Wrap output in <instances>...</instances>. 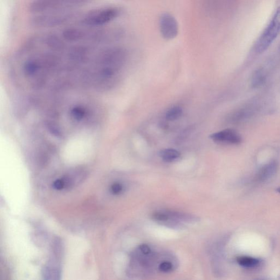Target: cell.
Returning a JSON list of instances; mask_svg holds the SVG:
<instances>
[{
	"mask_svg": "<svg viewBox=\"0 0 280 280\" xmlns=\"http://www.w3.org/2000/svg\"><path fill=\"white\" fill-rule=\"evenodd\" d=\"M180 153L176 149L167 148L163 149L159 153L161 158L166 162H173L179 158Z\"/></svg>",
	"mask_w": 280,
	"mask_h": 280,
	"instance_id": "9",
	"label": "cell"
},
{
	"mask_svg": "<svg viewBox=\"0 0 280 280\" xmlns=\"http://www.w3.org/2000/svg\"><path fill=\"white\" fill-rule=\"evenodd\" d=\"M210 138L217 142L231 145H237L242 141L241 135L234 130L230 129L212 134Z\"/></svg>",
	"mask_w": 280,
	"mask_h": 280,
	"instance_id": "7",
	"label": "cell"
},
{
	"mask_svg": "<svg viewBox=\"0 0 280 280\" xmlns=\"http://www.w3.org/2000/svg\"><path fill=\"white\" fill-rule=\"evenodd\" d=\"M280 33V7L277 10L269 24L258 39L255 45V51L262 53L268 49Z\"/></svg>",
	"mask_w": 280,
	"mask_h": 280,
	"instance_id": "5",
	"label": "cell"
},
{
	"mask_svg": "<svg viewBox=\"0 0 280 280\" xmlns=\"http://www.w3.org/2000/svg\"><path fill=\"white\" fill-rule=\"evenodd\" d=\"M65 182L63 179H58L54 182L53 186L54 189L61 190L65 187Z\"/></svg>",
	"mask_w": 280,
	"mask_h": 280,
	"instance_id": "15",
	"label": "cell"
},
{
	"mask_svg": "<svg viewBox=\"0 0 280 280\" xmlns=\"http://www.w3.org/2000/svg\"><path fill=\"white\" fill-rule=\"evenodd\" d=\"M120 10L113 7L101 8L89 12L81 18L82 25L88 28H98L112 22L119 17Z\"/></svg>",
	"mask_w": 280,
	"mask_h": 280,
	"instance_id": "4",
	"label": "cell"
},
{
	"mask_svg": "<svg viewBox=\"0 0 280 280\" xmlns=\"http://www.w3.org/2000/svg\"><path fill=\"white\" fill-rule=\"evenodd\" d=\"M174 266L172 262L169 261L161 262L158 265V269L160 271L168 273L173 270Z\"/></svg>",
	"mask_w": 280,
	"mask_h": 280,
	"instance_id": "13",
	"label": "cell"
},
{
	"mask_svg": "<svg viewBox=\"0 0 280 280\" xmlns=\"http://www.w3.org/2000/svg\"><path fill=\"white\" fill-rule=\"evenodd\" d=\"M237 262L242 267L246 268H255L260 261L257 258L249 256H241L237 258Z\"/></svg>",
	"mask_w": 280,
	"mask_h": 280,
	"instance_id": "10",
	"label": "cell"
},
{
	"mask_svg": "<svg viewBox=\"0 0 280 280\" xmlns=\"http://www.w3.org/2000/svg\"><path fill=\"white\" fill-rule=\"evenodd\" d=\"M278 170V163L276 161H271L263 166L256 175L255 180L257 182H264L274 176Z\"/></svg>",
	"mask_w": 280,
	"mask_h": 280,
	"instance_id": "8",
	"label": "cell"
},
{
	"mask_svg": "<svg viewBox=\"0 0 280 280\" xmlns=\"http://www.w3.org/2000/svg\"><path fill=\"white\" fill-rule=\"evenodd\" d=\"M111 190L112 194L114 195L119 194L122 192L123 186L119 183H114L111 187Z\"/></svg>",
	"mask_w": 280,
	"mask_h": 280,
	"instance_id": "14",
	"label": "cell"
},
{
	"mask_svg": "<svg viewBox=\"0 0 280 280\" xmlns=\"http://www.w3.org/2000/svg\"><path fill=\"white\" fill-rule=\"evenodd\" d=\"M265 81L264 72L262 70H258L253 75L252 79V85L254 88H258L262 86Z\"/></svg>",
	"mask_w": 280,
	"mask_h": 280,
	"instance_id": "12",
	"label": "cell"
},
{
	"mask_svg": "<svg viewBox=\"0 0 280 280\" xmlns=\"http://www.w3.org/2000/svg\"><path fill=\"white\" fill-rule=\"evenodd\" d=\"M91 0H33L29 7L30 12L39 14L50 12L72 10L88 4Z\"/></svg>",
	"mask_w": 280,
	"mask_h": 280,
	"instance_id": "3",
	"label": "cell"
},
{
	"mask_svg": "<svg viewBox=\"0 0 280 280\" xmlns=\"http://www.w3.org/2000/svg\"><path fill=\"white\" fill-rule=\"evenodd\" d=\"M162 36L166 39L175 38L179 33V25L177 20L169 13H163L159 20Z\"/></svg>",
	"mask_w": 280,
	"mask_h": 280,
	"instance_id": "6",
	"label": "cell"
},
{
	"mask_svg": "<svg viewBox=\"0 0 280 280\" xmlns=\"http://www.w3.org/2000/svg\"><path fill=\"white\" fill-rule=\"evenodd\" d=\"M78 16L73 10L39 13L31 18L30 24L36 28H55L70 23Z\"/></svg>",
	"mask_w": 280,
	"mask_h": 280,
	"instance_id": "2",
	"label": "cell"
},
{
	"mask_svg": "<svg viewBox=\"0 0 280 280\" xmlns=\"http://www.w3.org/2000/svg\"><path fill=\"white\" fill-rule=\"evenodd\" d=\"M183 113L182 108L180 106H174L167 112L166 118L168 121H174L180 118Z\"/></svg>",
	"mask_w": 280,
	"mask_h": 280,
	"instance_id": "11",
	"label": "cell"
},
{
	"mask_svg": "<svg viewBox=\"0 0 280 280\" xmlns=\"http://www.w3.org/2000/svg\"><path fill=\"white\" fill-rule=\"evenodd\" d=\"M122 34L121 30L114 28L71 27L63 30L62 37L66 42L69 43L88 42L102 43L117 39L121 37Z\"/></svg>",
	"mask_w": 280,
	"mask_h": 280,
	"instance_id": "1",
	"label": "cell"
},
{
	"mask_svg": "<svg viewBox=\"0 0 280 280\" xmlns=\"http://www.w3.org/2000/svg\"><path fill=\"white\" fill-rule=\"evenodd\" d=\"M278 192L280 193V188L278 189Z\"/></svg>",
	"mask_w": 280,
	"mask_h": 280,
	"instance_id": "16",
	"label": "cell"
}]
</instances>
